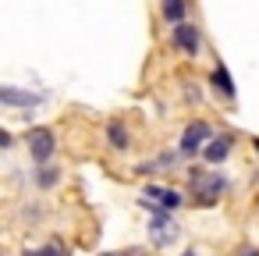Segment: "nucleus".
Segmentation results:
<instances>
[{"mask_svg":"<svg viewBox=\"0 0 259 256\" xmlns=\"http://www.w3.org/2000/svg\"><path fill=\"white\" fill-rule=\"evenodd\" d=\"M57 178H61V171H57V167H39V174H36V181H39L43 189L57 185Z\"/></svg>","mask_w":259,"mask_h":256,"instance_id":"12","label":"nucleus"},{"mask_svg":"<svg viewBox=\"0 0 259 256\" xmlns=\"http://www.w3.org/2000/svg\"><path fill=\"white\" fill-rule=\"evenodd\" d=\"M213 86H217V93L234 96V82H231V75L224 71V64H217V71H213Z\"/></svg>","mask_w":259,"mask_h":256,"instance_id":"11","label":"nucleus"},{"mask_svg":"<svg viewBox=\"0 0 259 256\" xmlns=\"http://www.w3.org/2000/svg\"><path fill=\"white\" fill-rule=\"evenodd\" d=\"M103 256H117V252H103Z\"/></svg>","mask_w":259,"mask_h":256,"instance_id":"15","label":"nucleus"},{"mask_svg":"<svg viewBox=\"0 0 259 256\" xmlns=\"http://www.w3.org/2000/svg\"><path fill=\"white\" fill-rule=\"evenodd\" d=\"M206 139H209V125H206V121H192V125L185 128L178 150H181L185 157H195L199 150H206Z\"/></svg>","mask_w":259,"mask_h":256,"instance_id":"4","label":"nucleus"},{"mask_svg":"<svg viewBox=\"0 0 259 256\" xmlns=\"http://www.w3.org/2000/svg\"><path fill=\"white\" fill-rule=\"evenodd\" d=\"M163 18L181 25L185 22V0H163Z\"/></svg>","mask_w":259,"mask_h":256,"instance_id":"10","label":"nucleus"},{"mask_svg":"<svg viewBox=\"0 0 259 256\" xmlns=\"http://www.w3.org/2000/svg\"><path fill=\"white\" fill-rule=\"evenodd\" d=\"M255 150H259V139H255Z\"/></svg>","mask_w":259,"mask_h":256,"instance_id":"16","label":"nucleus"},{"mask_svg":"<svg viewBox=\"0 0 259 256\" xmlns=\"http://www.w3.org/2000/svg\"><path fill=\"white\" fill-rule=\"evenodd\" d=\"M25 142H29V153H32V160H36V164H47V160L54 157V150H57V142H54V132H50V128H32Z\"/></svg>","mask_w":259,"mask_h":256,"instance_id":"3","label":"nucleus"},{"mask_svg":"<svg viewBox=\"0 0 259 256\" xmlns=\"http://www.w3.org/2000/svg\"><path fill=\"white\" fill-rule=\"evenodd\" d=\"M146 199H156L163 210H178V206L185 203L174 189H160V185H149V189H146Z\"/></svg>","mask_w":259,"mask_h":256,"instance_id":"7","label":"nucleus"},{"mask_svg":"<svg viewBox=\"0 0 259 256\" xmlns=\"http://www.w3.org/2000/svg\"><path fill=\"white\" fill-rule=\"evenodd\" d=\"M174 47H181L188 57H195V54H199V29L181 22V25L174 29Z\"/></svg>","mask_w":259,"mask_h":256,"instance_id":"5","label":"nucleus"},{"mask_svg":"<svg viewBox=\"0 0 259 256\" xmlns=\"http://www.w3.org/2000/svg\"><path fill=\"white\" fill-rule=\"evenodd\" d=\"M0 100L4 103H22V107H32V103H39V96L36 93H18V89H0Z\"/></svg>","mask_w":259,"mask_h":256,"instance_id":"9","label":"nucleus"},{"mask_svg":"<svg viewBox=\"0 0 259 256\" xmlns=\"http://www.w3.org/2000/svg\"><path fill=\"white\" fill-rule=\"evenodd\" d=\"M178 224L170 221V210H156V217H153V224H149V242L153 245H160V249H167V245H174L178 242Z\"/></svg>","mask_w":259,"mask_h":256,"instance_id":"2","label":"nucleus"},{"mask_svg":"<svg viewBox=\"0 0 259 256\" xmlns=\"http://www.w3.org/2000/svg\"><path fill=\"white\" fill-rule=\"evenodd\" d=\"M25 256H68L64 245H47V249H29Z\"/></svg>","mask_w":259,"mask_h":256,"instance_id":"13","label":"nucleus"},{"mask_svg":"<svg viewBox=\"0 0 259 256\" xmlns=\"http://www.w3.org/2000/svg\"><path fill=\"white\" fill-rule=\"evenodd\" d=\"M231 146H234V139H231V135H213V139L206 142V150H202L206 164H220V160H227Z\"/></svg>","mask_w":259,"mask_h":256,"instance_id":"6","label":"nucleus"},{"mask_svg":"<svg viewBox=\"0 0 259 256\" xmlns=\"http://www.w3.org/2000/svg\"><path fill=\"white\" fill-rule=\"evenodd\" d=\"M224 189H227V181H224V174H213V171H192V196H195V203H202V206H213L220 196H224Z\"/></svg>","mask_w":259,"mask_h":256,"instance_id":"1","label":"nucleus"},{"mask_svg":"<svg viewBox=\"0 0 259 256\" xmlns=\"http://www.w3.org/2000/svg\"><path fill=\"white\" fill-rule=\"evenodd\" d=\"M241 256H259V249H248V252H241Z\"/></svg>","mask_w":259,"mask_h":256,"instance_id":"14","label":"nucleus"},{"mask_svg":"<svg viewBox=\"0 0 259 256\" xmlns=\"http://www.w3.org/2000/svg\"><path fill=\"white\" fill-rule=\"evenodd\" d=\"M107 139H110V146H114V150H128V146H132V142H128V128H124V121H110Z\"/></svg>","mask_w":259,"mask_h":256,"instance_id":"8","label":"nucleus"}]
</instances>
